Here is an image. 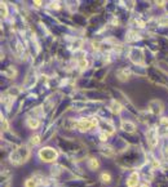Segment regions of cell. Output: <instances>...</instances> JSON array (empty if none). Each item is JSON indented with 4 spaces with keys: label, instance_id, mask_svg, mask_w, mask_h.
Instances as JSON below:
<instances>
[{
    "label": "cell",
    "instance_id": "obj_1",
    "mask_svg": "<svg viewBox=\"0 0 168 187\" xmlns=\"http://www.w3.org/2000/svg\"><path fill=\"white\" fill-rule=\"evenodd\" d=\"M57 151L52 147H46V148H41L39 151V156L41 161H46V163H50V161H55L57 159Z\"/></svg>",
    "mask_w": 168,
    "mask_h": 187
},
{
    "label": "cell",
    "instance_id": "obj_2",
    "mask_svg": "<svg viewBox=\"0 0 168 187\" xmlns=\"http://www.w3.org/2000/svg\"><path fill=\"white\" fill-rule=\"evenodd\" d=\"M96 125H97L96 119H82V120L78 121V129L80 132H87Z\"/></svg>",
    "mask_w": 168,
    "mask_h": 187
},
{
    "label": "cell",
    "instance_id": "obj_3",
    "mask_svg": "<svg viewBox=\"0 0 168 187\" xmlns=\"http://www.w3.org/2000/svg\"><path fill=\"white\" fill-rule=\"evenodd\" d=\"M138 182H140V180H138V173H132L131 176H129V178H128V181H127V186L128 187H137L138 186Z\"/></svg>",
    "mask_w": 168,
    "mask_h": 187
},
{
    "label": "cell",
    "instance_id": "obj_4",
    "mask_svg": "<svg viewBox=\"0 0 168 187\" xmlns=\"http://www.w3.org/2000/svg\"><path fill=\"white\" fill-rule=\"evenodd\" d=\"M122 125H123V129H124L126 132H128V133H133V132L136 130L135 124L131 123V121H123Z\"/></svg>",
    "mask_w": 168,
    "mask_h": 187
},
{
    "label": "cell",
    "instance_id": "obj_5",
    "mask_svg": "<svg viewBox=\"0 0 168 187\" xmlns=\"http://www.w3.org/2000/svg\"><path fill=\"white\" fill-rule=\"evenodd\" d=\"M120 110H122V106L118 103L117 101H113L111 103H110V111H111L113 114H119Z\"/></svg>",
    "mask_w": 168,
    "mask_h": 187
},
{
    "label": "cell",
    "instance_id": "obj_6",
    "mask_svg": "<svg viewBox=\"0 0 168 187\" xmlns=\"http://www.w3.org/2000/svg\"><path fill=\"white\" fill-rule=\"evenodd\" d=\"M26 124H27L29 126L31 129H36L38 126H39V121H38V119H27V120H26Z\"/></svg>",
    "mask_w": 168,
    "mask_h": 187
},
{
    "label": "cell",
    "instance_id": "obj_7",
    "mask_svg": "<svg viewBox=\"0 0 168 187\" xmlns=\"http://www.w3.org/2000/svg\"><path fill=\"white\" fill-rule=\"evenodd\" d=\"M88 165H89V168L92 169V171H96L97 168L100 166V163L98 161H97V159H89V161H88Z\"/></svg>",
    "mask_w": 168,
    "mask_h": 187
},
{
    "label": "cell",
    "instance_id": "obj_8",
    "mask_svg": "<svg viewBox=\"0 0 168 187\" xmlns=\"http://www.w3.org/2000/svg\"><path fill=\"white\" fill-rule=\"evenodd\" d=\"M101 181H102L103 183H109V182L111 181L110 174H109V173H106V172H103V173L101 174Z\"/></svg>",
    "mask_w": 168,
    "mask_h": 187
},
{
    "label": "cell",
    "instance_id": "obj_9",
    "mask_svg": "<svg viewBox=\"0 0 168 187\" xmlns=\"http://www.w3.org/2000/svg\"><path fill=\"white\" fill-rule=\"evenodd\" d=\"M36 181L34 180V178H30V180H27L25 182V187H36Z\"/></svg>",
    "mask_w": 168,
    "mask_h": 187
},
{
    "label": "cell",
    "instance_id": "obj_10",
    "mask_svg": "<svg viewBox=\"0 0 168 187\" xmlns=\"http://www.w3.org/2000/svg\"><path fill=\"white\" fill-rule=\"evenodd\" d=\"M31 143H32V144H39V143H40V138H39V135H32V138H31Z\"/></svg>",
    "mask_w": 168,
    "mask_h": 187
},
{
    "label": "cell",
    "instance_id": "obj_11",
    "mask_svg": "<svg viewBox=\"0 0 168 187\" xmlns=\"http://www.w3.org/2000/svg\"><path fill=\"white\" fill-rule=\"evenodd\" d=\"M2 16H3V17L7 16V13H5V4H4V3H2Z\"/></svg>",
    "mask_w": 168,
    "mask_h": 187
},
{
    "label": "cell",
    "instance_id": "obj_12",
    "mask_svg": "<svg viewBox=\"0 0 168 187\" xmlns=\"http://www.w3.org/2000/svg\"><path fill=\"white\" fill-rule=\"evenodd\" d=\"M100 137H101V141H106V139H108V134H105V133H101L100 134Z\"/></svg>",
    "mask_w": 168,
    "mask_h": 187
},
{
    "label": "cell",
    "instance_id": "obj_13",
    "mask_svg": "<svg viewBox=\"0 0 168 187\" xmlns=\"http://www.w3.org/2000/svg\"><path fill=\"white\" fill-rule=\"evenodd\" d=\"M141 187H147V185H142V186H141Z\"/></svg>",
    "mask_w": 168,
    "mask_h": 187
}]
</instances>
